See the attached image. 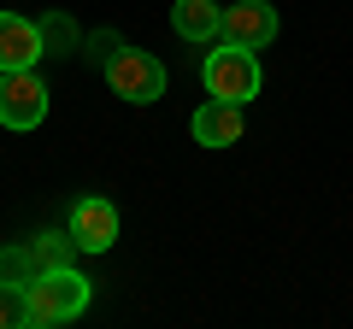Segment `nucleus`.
Here are the masks:
<instances>
[{
	"instance_id": "f257e3e1",
	"label": "nucleus",
	"mask_w": 353,
	"mask_h": 329,
	"mask_svg": "<svg viewBox=\"0 0 353 329\" xmlns=\"http://www.w3.org/2000/svg\"><path fill=\"white\" fill-rule=\"evenodd\" d=\"M88 300H94V282H88L77 265L36 270V277L24 282V329L71 323V317H83V312H88Z\"/></svg>"
},
{
	"instance_id": "f03ea898",
	"label": "nucleus",
	"mask_w": 353,
	"mask_h": 329,
	"mask_svg": "<svg viewBox=\"0 0 353 329\" xmlns=\"http://www.w3.org/2000/svg\"><path fill=\"white\" fill-rule=\"evenodd\" d=\"M201 83H206V94L212 100H253L259 94V59H253V47H236V41H218L212 53H206V65H201Z\"/></svg>"
},
{
	"instance_id": "7ed1b4c3",
	"label": "nucleus",
	"mask_w": 353,
	"mask_h": 329,
	"mask_svg": "<svg viewBox=\"0 0 353 329\" xmlns=\"http://www.w3.org/2000/svg\"><path fill=\"white\" fill-rule=\"evenodd\" d=\"M106 89H112L118 100H130V106H153L165 94V65L124 41V47L106 59Z\"/></svg>"
},
{
	"instance_id": "20e7f679",
	"label": "nucleus",
	"mask_w": 353,
	"mask_h": 329,
	"mask_svg": "<svg viewBox=\"0 0 353 329\" xmlns=\"http://www.w3.org/2000/svg\"><path fill=\"white\" fill-rule=\"evenodd\" d=\"M48 118V83L30 71H0V124L6 129H36Z\"/></svg>"
},
{
	"instance_id": "39448f33",
	"label": "nucleus",
	"mask_w": 353,
	"mask_h": 329,
	"mask_svg": "<svg viewBox=\"0 0 353 329\" xmlns=\"http://www.w3.org/2000/svg\"><path fill=\"white\" fill-rule=\"evenodd\" d=\"M65 229H71L77 253H106V247L118 241V206L106 200V194H83V200H71Z\"/></svg>"
},
{
	"instance_id": "423d86ee",
	"label": "nucleus",
	"mask_w": 353,
	"mask_h": 329,
	"mask_svg": "<svg viewBox=\"0 0 353 329\" xmlns=\"http://www.w3.org/2000/svg\"><path fill=\"white\" fill-rule=\"evenodd\" d=\"M224 41H236V47H271L277 41V6L271 0H236V6H224Z\"/></svg>"
},
{
	"instance_id": "0eeeda50",
	"label": "nucleus",
	"mask_w": 353,
	"mask_h": 329,
	"mask_svg": "<svg viewBox=\"0 0 353 329\" xmlns=\"http://www.w3.org/2000/svg\"><path fill=\"white\" fill-rule=\"evenodd\" d=\"M48 59V41H41V24L30 18L0 12V71H30V65Z\"/></svg>"
},
{
	"instance_id": "6e6552de",
	"label": "nucleus",
	"mask_w": 353,
	"mask_h": 329,
	"mask_svg": "<svg viewBox=\"0 0 353 329\" xmlns=\"http://www.w3.org/2000/svg\"><path fill=\"white\" fill-rule=\"evenodd\" d=\"M241 129H248V118H241L236 100H206L201 112L189 118V136L201 141V147H236Z\"/></svg>"
},
{
	"instance_id": "1a4fd4ad",
	"label": "nucleus",
	"mask_w": 353,
	"mask_h": 329,
	"mask_svg": "<svg viewBox=\"0 0 353 329\" xmlns=\"http://www.w3.org/2000/svg\"><path fill=\"white\" fill-rule=\"evenodd\" d=\"M171 30L183 41H194V47L224 41V6H218V0H176L171 6Z\"/></svg>"
},
{
	"instance_id": "9d476101",
	"label": "nucleus",
	"mask_w": 353,
	"mask_h": 329,
	"mask_svg": "<svg viewBox=\"0 0 353 329\" xmlns=\"http://www.w3.org/2000/svg\"><path fill=\"white\" fill-rule=\"evenodd\" d=\"M30 253H36V270H59V265H71L77 259V241H71V229H48V235H36L30 241Z\"/></svg>"
},
{
	"instance_id": "9b49d317",
	"label": "nucleus",
	"mask_w": 353,
	"mask_h": 329,
	"mask_svg": "<svg viewBox=\"0 0 353 329\" xmlns=\"http://www.w3.org/2000/svg\"><path fill=\"white\" fill-rule=\"evenodd\" d=\"M30 277H36V253H30V241H24V247H6V253H0V282H6V288H24Z\"/></svg>"
},
{
	"instance_id": "f8f14e48",
	"label": "nucleus",
	"mask_w": 353,
	"mask_h": 329,
	"mask_svg": "<svg viewBox=\"0 0 353 329\" xmlns=\"http://www.w3.org/2000/svg\"><path fill=\"white\" fill-rule=\"evenodd\" d=\"M41 41H48V53H71L77 47V24L65 12H48L41 18Z\"/></svg>"
},
{
	"instance_id": "ddd939ff",
	"label": "nucleus",
	"mask_w": 353,
	"mask_h": 329,
	"mask_svg": "<svg viewBox=\"0 0 353 329\" xmlns=\"http://www.w3.org/2000/svg\"><path fill=\"white\" fill-rule=\"evenodd\" d=\"M118 47H124V36H106V30H101V36H88V59L101 65V71H106V59H112Z\"/></svg>"
}]
</instances>
